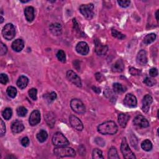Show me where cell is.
I'll list each match as a JSON object with an SVG mask.
<instances>
[{"instance_id":"6da1fadb","label":"cell","mask_w":159,"mask_h":159,"mask_svg":"<svg viewBox=\"0 0 159 159\" xmlns=\"http://www.w3.org/2000/svg\"><path fill=\"white\" fill-rule=\"evenodd\" d=\"M118 131L117 125L113 121H106L98 127V131L103 135H113Z\"/></svg>"},{"instance_id":"7a4b0ae2","label":"cell","mask_w":159,"mask_h":159,"mask_svg":"<svg viewBox=\"0 0 159 159\" xmlns=\"http://www.w3.org/2000/svg\"><path fill=\"white\" fill-rule=\"evenodd\" d=\"M54 154L58 157H75L76 152L72 148L67 147L66 146H62L56 147L54 150Z\"/></svg>"},{"instance_id":"3957f363","label":"cell","mask_w":159,"mask_h":159,"mask_svg":"<svg viewBox=\"0 0 159 159\" xmlns=\"http://www.w3.org/2000/svg\"><path fill=\"white\" fill-rule=\"evenodd\" d=\"M80 11L83 16L88 20H91L94 16V5L92 3L82 4L80 6Z\"/></svg>"},{"instance_id":"277c9868","label":"cell","mask_w":159,"mask_h":159,"mask_svg":"<svg viewBox=\"0 0 159 159\" xmlns=\"http://www.w3.org/2000/svg\"><path fill=\"white\" fill-rule=\"evenodd\" d=\"M52 143L53 144L57 147L67 146L70 144L69 141L66 137L63 136L61 132H57L54 134L52 137Z\"/></svg>"},{"instance_id":"5b68a950","label":"cell","mask_w":159,"mask_h":159,"mask_svg":"<svg viewBox=\"0 0 159 159\" xmlns=\"http://www.w3.org/2000/svg\"><path fill=\"white\" fill-rule=\"evenodd\" d=\"M121 150L123 153V157L126 159H135L136 157L129 148V146L128 144V142L126 141V138H123L121 142Z\"/></svg>"},{"instance_id":"8992f818","label":"cell","mask_w":159,"mask_h":159,"mask_svg":"<svg viewBox=\"0 0 159 159\" xmlns=\"http://www.w3.org/2000/svg\"><path fill=\"white\" fill-rule=\"evenodd\" d=\"M3 38L8 40L13 39L16 35V29L14 25L12 24H7L5 25L2 31Z\"/></svg>"},{"instance_id":"52a82bcc","label":"cell","mask_w":159,"mask_h":159,"mask_svg":"<svg viewBox=\"0 0 159 159\" xmlns=\"http://www.w3.org/2000/svg\"><path fill=\"white\" fill-rule=\"evenodd\" d=\"M70 106L73 111L78 114H84L86 111L84 104L78 99H73L70 102Z\"/></svg>"},{"instance_id":"ba28073f","label":"cell","mask_w":159,"mask_h":159,"mask_svg":"<svg viewBox=\"0 0 159 159\" xmlns=\"http://www.w3.org/2000/svg\"><path fill=\"white\" fill-rule=\"evenodd\" d=\"M67 77L73 84L78 87H82L81 79L78 75L72 70H68L67 72Z\"/></svg>"},{"instance_id":"9c48e42d","label":"cell","mask_w":159,"mask_h":159,"mask_svg":"<svg viewBox=\"0 0 159 159\" xmlns=\"http://www.w3.org/2000/svg\"><path fill=\"white\" fill-rule=\"evenodd\" d=\"M95 52L98 55H104L106 54L108 47L107 45H103L98 39L95 40Z\"/></svg>"},{"instance_id":"30bf717a","label":"cell","mask_w":159,"mask_h":159,"mask_svg":"<svg viewBox=\"0 0 159 159\" xmlns=\"http://www.w3.org/2000/svg\"><path fill=\"white\" fill-rule=\"evenodd\" d=\"M137 104V101L135 96L132 94H128L124 100V104L128 108H135Z\"/></svg>"},{"instance_id":"8fae6325","label":"cell","mask_w":159,"mask_h":159,"mask_svg":"<svg viewBox=\"0 0 159 159\" xmlns=\"http://www.w3.org/2000/svg\"><path fill=\"white\" fill-rule=\"evenodd\" d=\"M70 123L73 128L77 130L81 131L83 129V125L82 122L80 120L79 118H78L77 116L74 115H71L69 118Z\"/></svg>"},{"instance_id":"7c38bea8","label":"cell","mask_w":159,"mask_h":159,"mask_svg":"<svg viewBox=\"0 0 159 159\" xmlns=\"http://www.w3.org/2000/svg\"><path fill=\"white\" fill-rule=\"evenodd\" d=\"M134 125L140 127L141 128H146L149 126V123L144 116L139 115L136 116L133 121Z\"/></svg>"},{"instance_id":"4fadbf2b","label":"cell","mask_w":159,"mask_h":159,"mask_svg":"<svg viewBox=\"0 0 159 159\" xmlns=\"http://www.w3.org/2000/svg\"><path fill=\"white\" fill-rule=\"evenodd\" d=\"M40 121V113L38 110H34L31 113L29 117V124L32 126H36Z\"/></svg>"},{"instance_id":"5bb4252c","label":"cell","mask_w":159,"mask_h":159,"mask_svg":"<svg viewBox=\"0 0 159 159\" xmlns=\"http://www.w3.org/2000/svg\"><path fill=\"white\" fill-rule=\"evenodd\" d=\"M76 50L78 54L82 55H86L89 51V46L84 42H80L76 46Z\"/></svg>"},{"instance_id":"9a60e30c","label":"cell","mask_w":159,"mask_h":159,"mask_svg":"<svg viewBox=\"0 0 159 159\" xmlns=\"http://www.w3.org/2000/svg\"><path fill=\"white\" fill-rule=\"evenodd\" d=\"M153 102L152 97L149 94H146L142 99V109L144 113H147L150 109V104Z\"/></svg>"},{"instance_id":"2e32d148","label":"cell","mask_w":159,"mask_h":159,"mask_svg":"<svg viewBox=\"0 0 159 159\" xmlns=\"http://www.w3.org/2000/svg\"><path fill=\"white\" fill-rule=\"evenodd\" d=\"M137 63L141 65H145L147 62V53L144 50H141L137 55Z\"/></svg>"},{"instance_id":"e0dca14e","label":"cell","mask_w":159,"mask_h":159,"mask_svg":"<svg viewBox=\"0 0 159 159\" xmlns=\"http://www.w3.org/2000/svg\"><path fill=\"white\" fill-rule=\"evenodd\" d=\"M11 128V131L13 133L17 134L22 132L24 129V126L21 121H16L12 123Z\"/></svg>"},{"instance_id":"ac0fdd59","label":"cell","mask_w":159,"mask_h":159,"mask_svg":"<svg viewBox=\"0 0 159 159\" xmlns=\"http://www.w3.org/2000/svg\"><path fill=\"white\" fill-rule=\"evenodd\" d=\"M24 14L26 20L28 22H32L34 19V9L32 6H28L24 9Z\"/></svg>"},{"instance_id":"d6986e66","label":"cell","mask_w":159,"mask_h":159,"mask_svg":"<svg viewBox=\"0 0 159 159\" xmlns=\"http://www.w3.org/2000/svg\"><path fill=\"white\" fill-rule=\"evenodd\" d=\"M24 47V42L23 40L18 39L15 40L12 43V49L16 52H21Z\"/></svg>"},{"instance_id":"ffe728a7","label":"cell","mask_w":159,"mask_h":159,"mask_svg":"<svg viewBox=\"0 0 159 159\" xmlns=\"http://www.w3.org/2000/svg\"><path fill=\"white\" fill-rule=\"evenodd\" d=\"M50 31L54 35H60L62 34V28L59 23H53L50 26Z\"/></svg>"},{"instance_id":"44dd1931","label":"cell","mask_w":159,"mask_h":159,"mask_svg":"<svg viewBox=\"0 0 159 159\" xmlns=\"http://www.w3.org/2000/svg\"><path fill=\"white\" fill-rule=\"evenodd\" d=\"M124 68V64L122 60L116 61L111 67V70L114 72H121Z\"/></svg>"},{"instance_id":"7402d4cb","label":"cell","mask_w":159,"mask_h":159,"mask_svg":"<svg viewBox=\"0 0 159 159\" xmlns=\"http://www.w3.org/2000/svg\"><path fill=\"white\" fill-rule=\"evenodd\" d=\"M130 118V116L128 114L122 113L118 116V123L122 128H125Z\"/></svg>"},{"instance_id":"603a6c76","label":"cell","mask_w":159,"mask_h":159,"mask_svg":"<svg viewBox=\"0 0 159 159\" xmlns=\"http://www.w3.org/2000/svg\"><path fill=\"white\" fill-rule=\"evenodd\" d=\"M29 83V79L26 76H21L17 81V86L20 89H24L28 86Z\"/></svg>"},{"instance_id":"cb8c5ba5","label":"cell","mask_w":159,"mask_h":159,"mask_svg":"<svg viewBox=\"0 0 159 159\" xmlns=\"http://www.w3.org/2000/svg\"><path fill=\"white\" fill-rule=\"evenodd\" d=\"M156 34L154 33H150L149 34H147L143 40V42L144 44L146 45H149L151 43H152L153 42H154V40L156 39Z\"/></svg>"},{"instance_id":"d4e9b609","label":"cell","mask_w":159,"mask_h":159,"mask_svg":"<svg viewBox=\"0 0 159 159\" xmlns=\"http://www.w3.org/2000/svg\"><path fill=\"white\" fill-rule=\"evenodd\" d=\"M48 137V134L45 130H40L39 133L37 134V139L40 143L44 142Z\"/></svg>"},{"instance_id":"484cf974","label":"cell","mask_w":159,"mask_h":159,"mask_svg":"<svg viewBox=\"0 0 159 159\" xmlns=\"http://www.w3.org/2000/svg\"><path fill=\"white\" fill-rule=\"evenodd\" d=\"M142 149L147 152H149L152 149V144L150 141L146 139L143 141L141 144Z\"/></svg>"},{"instance_id":"4316f807","label":"cell","mask_w":159,"mask_h":159,"mask_svg":"<svg viewBox=\"0 0 159 159\" xmlns=\"http://www.w3.org/2000/svg\"><path fill=\"white\" fill-rule=\"evenodd\" d=\"M108 158L110 159H119V156L118 155V153L117 150L115 147H111L109 152H108Z\"/></svg>"},{"instance_id":"83f0119b","label":"cell","mask_w":159,"mask_h":159,"mask_svg":"<svg viewBox=\"0 0 159 159\" xmlns=\"http://www.w3.org/2000/svg\"><path fill=\"white\" fill-rule=\"evenodd\" d=\"M114 92L116 94H121L125 92V89L121 84L119 83H116L113 84Z\"/></svg>"},{"instance_id":"f1b7e54d","label":"cell","mask_w":159,"mask_h":159,"mask_svg":"<svg viewBox=\"0 0 159 159\" xmlns=\"http://www.w3.org/2000/svg\"><path fill=\"white\" fill-rule=\"evenodd\" d=\"M12 114H13V111L9 108H5L2 113L3 117L6 120L10 119V118H11Z\"/></svg>"},{"instance_id":"f546056e","label":"cell","mask_w":159,"mask_h":159,"mask_svg":"<svg viewBox=\"0 0 159 159\" xmlns=\"http://www.w3.org/2000/svg\"><path fill=\"white\" fill-rule=\"evenodd\" d=\"M6 92L8 96L11 98H14L16 97L17 94V89L16 88H14V87H9L7 88Z\"/></svg>"},{"instance_id":"4dcf8cb0","label":"cell","mask_w":159,"mask_h":159,"mask_svg":"<svg viewBox=\"0 0 159 159\" xmlns=\"http://www.w3.org/2000/svg\"><path fill=\"white\" fill-rule=\"evenodd\" d=\"M111 34H112V35L114 37V38H117V39H120V40L124 39L126 38L125 35H124L123 34H122L121 33L118 31L116 29H113L112 31H111Z\"/></svg>"},{"instance_id":"1f68e13d","label":"cell","mask_w":159,"mask_h":159,"mask_svg":"<svg viewBox=\"0 0 159 159\" xmlns=\"http://www.w3.org/2000/svg\"><path fill=\"white\" fill-rule=\"evenodd\" d=\"M57 59H59V61L62 62H65L66 61V55H65V53L64 51L62 50H59L57 53Z\"/></svg>"},{"instance_id":"d6a6232c","label":"cell","mask_w":159,"mask_h":159,"mask_svg":"<svg viewBox=\"0 0 159 159\" xmlns=\"http://www.w3.org/2000/svg\"><path fill=\"white\" fill-rule=\"evenodd\" d=\"M93 158L94 159H99V158L103 159L104 157L103 156L102 151L98 149H94L93 151Z\"/></svg>"},{"instance_id":"836d02e7","label":"cell","mask_w":159,"mask_h":159,"mask_svg":"<svg viewBox=\"0 0 159 159\" xmlns=\"http://www.w3.org/2000/svg\"><path fill=\"white\" fill-rule=\"evenodd\" d=\"M144 83L146 84L148 87H152L157 83V82L155 79H153L152 78H149V77H146L144 80Z\"/></svg>"},{"instance_id":"e575fe53","label":"cell","mask_w":159,"mask_h":159,"mask_svg":"<svg viewBox=\"0 0 159 159\" xmlns=\"http://www.w3.org/2000/svg\"><path fill=\"white\" fill-rule=\"evenodd\" d=\"M28 113V110L23 106H20L17 109V114L20 117H24Z\"/></svg>"},{"instance_id":"d590c367","label":"cell","mask_w":159,"mask_h":159,"mask_svg":"<svg viewBox=\"0 0 159 159\" xmlns=\"http://www.w3.org/2000/svg\"><path fill=\"white\" fill-rule=\"evenodd\" d=\"M45 98L47 101H48L49 103H51L52 102H54V101L57 98V94L55 92H52L49 94L45 95Z\"/></svg>"},{"instance_id":"8d00e7d4","label":"cell","mask_w":159,"mask_h":159,"mask_svg":"<svg viewBox=\"0 0 159 159\" xmlns=\"http://www.w3.org/2000/svg\"><path fill=\"white\" fill-rule=\"evenodd\" d=\"M29 96L30 97V98L32 99H33L34 101L37 100V94H38V90H37V89L35 88H31L29 92Z\"/></svg>"},{"instance_id":"74e56055","label":"cell","mask_w":159,"mask_h":159,"mask_svg":"<svg viewBox=\"0 0 159 159\" xmlns=\"http://www.w3.org/2000/svg\"><path fill=\"white\" fill-rule=\"evenodd\" d=\"M9 81V78L7 75L4 73H1L0 75V82L3 84H6Z\"/></svg>"},{"instance_id":"f35d334b","label":"cell","mask_w":159,"mask_h":159,"mask_svg":"<svg viewBox=\"0 0 159 159\" xmlns=\"http://www.w3.org/2000/svg\"><path fill=\"white\" fill-rule=\"evenodd\" d=\"M129 72L133 76H137V75H140L141 74V71L139 69H137L134 67H131L129 69Z\"/></svg>"},{"instance_id":"ab89813d","label":"cell","mask_w":159,"mask_h":159,"mask_svg":"<svg viewBox=\"0 0 159 159\" xmlns=\"http://www.w3.org/2000/svg\"><path fill=\"white\" fill-rule=\"evenodd\" d=\"M118 3L122 8H128L131 4L130 1H118Z\"/></svg>"},{"instance_id":"60d3db41","label":"cell","mask_w":159,"mask_h":159,"mask_svg":"<svg viewBox=\"0 0 159 159\" xmlns=\"http://www.w3.org/2000/svg\"><path fill=\"white\" fill-rule=\"evenodd\" d=\"M8 52V48L5 45L3 42L1 43V50H0V54L1 55H4L7 53Z\"/></svg>"},{"instance_id":"b9f144b4","label":"cell","mask_w":159,"mask_h":159,"mask_svg":"<svg viewBox=\"0 0 159 159\" xmlns=\"http://www.w3.org/2000/svg\"><path fill=\"white\" fill-rule=\"evenodd\" d=\"M29 142H30L29 139L27 137H23V138L21 139V144H22V146L24 147H28L29 144Z\"/></svg>"},{"instance_id":"7bdbcfd3","label":"cell","mask_w":159,"mask_h":159,"mask_svg":"<svg viewBox=\"0 0 159 159\" xmlns=\"http://www.w3.org/2000/svg\"><path fill=\"white\" fill-rule=\"evenodd\" d=\"M1 121V136H3L6 133V126L2 119Z\"/></svg>"},{"instance_id":"ee69618b","label":"cell","mask_w":159,"mask_h":159,"mask_svg":"<svg viewBox=\"0 0 159 159\" xmlns=\"http://www.w3.org/2000/svg\"><path fill=\"white\" fill-rule=\"evenodd\" d=\"M149 74H150V77H152L154 78V77H157L158 75V70H157V68H151L149 71Z\"/></svg>"},{"instance_id":"f6af8a7d","label":"cell","mask_w":159,"mask_h":159,"mask_svg":"<svg viewBox=\"0 0 159 159\" xmlns=\"http://www.w3.org/2000/svg\"><path fill=\"white\" fill-rule=\"evenodd\" d=\"M95 143L99 146L103 147L105 145V142L103 140V139L99 138V137H97V138L95 139Z\"/></svg>"},{"instance_id":"bcb514c9","label":"cell","mask_w":159,"mask_h":159,"mask_svg":"<svg viewBox=\"0 0 159 159\" xmlns=\"http://www.w3.org/2000/svg\"><path fill=\"white\" fill-rule=\"evenodd\" d=\"M95 76H96V78H97V80H98V82H101V81L103 80V78H103V75H102L101 73H97L96 74V75H95Z\"/></svg>"},{"instance_id":"7dc6e473","label":"cell","mask_w":159,"mask_h":159,"mask_svg":"<svg viewBox=\"0 0 159 159\" xmlns=\"http://www.w3.org/2000/svg\"><path fill=\"white\" fill-rule=\"evenodd\" d=\"M93 90H94V92H96L97 93H99L100 92H101V90H100V89L99 88H97V87H93Z\"/></svg>"},{"instance_id":"c3c4849f","label":"cell","mask_w":159,"mask_h":159,"mask_svg":"<svg viewBox=\"0 0 159 159\" xmlns=\"http://www.w3.org/2000/svg\"><path fill=\"white\" fill-rule=\"evenodd\" d=\"M158 10H157V11H156V13H155V17H156V19L157 20V21H158Z\"/></svg>"},{"instance_id":"681fc988","label":"cell","mask_w":159,"mask_h":159,"mask_svg":"<svg viewBox=\"0 0 159 159\" xmlns=\"http://www.w3.org/2000/svg\"><path fill=\"white\" fill-rule=\"evenodd\" d=\"M21 2L23 3H26L29 2V1H23V0H21Z\"/></svg>"},{"instance_id":"f907efd6","label":"cell","mask_w":159,"mask_h":159,"mask_svg":"<svg viewBox=\"0 0 159 159\" xmlns=\"http://www.w3.org/2000/svg\"><path fill=\"white\" fill-rule=\"evenodd\" d=\"M3 21H4V19H3V18L2 16H1V23H3Z\"/></svg>"}]
</instances>
